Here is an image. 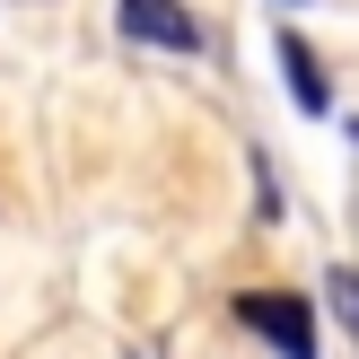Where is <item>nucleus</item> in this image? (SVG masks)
I'll list each match as a JSON object with an SVG mask.
<instances>
[{
  "instance_id": "1",
  "label": "nucleus",
  "mask_w": 359,
  "mask_h": 359,
  "mask_svg": "<svg viewBox=\"0 0 359 359\" xmlns=\"http://www.w3.org/2000/svg\"><path fill=\"white\" fill-rule=\"evenodd\" d=\"M237 325L263 333L280 359H316V307L298 290H237Z\"/></svg>"
},
{
  "instance_id": "2",
  "label": "nucleus",
  "mask_w": 359,
  "mask_h": 359,
  "mask_svg": "<svg viewBox=\"0 0 359 359\" xmlns=\"http://www.w3.org/2000/svg\"><path fill=\"white\" fill-rule=\"evenodd\" d=\"M123 35L132 44H158V53H193L202 27H193L184 0H123Z\"/></svg>"
},
{
  "instance_id": "3",
  "label": "nucleus",
  "mask_w": 359,
  "mask_h": 359,
  "mask_svg": "<svg viewBox=\"0 0 359 359\" xmlns=\"http://www.w3.org/2000/svg\"><path fill=\"white\" fill-rule=\"evenodd\" d=\"M280 70H290V97L307 105V114H325V105H333V88H325V70H316V53L298 44V35H280Z\"/></svg>"
},
{
  "instance_id": "4",
  "label": "nucleus",
  "mask_w": 359,
  "mask_h": 359,
  "mask_svg": "<svg viewBox=\"0 0 359 359\" xmlns=\"http://www.w3.org/2000/svg\"><path fill=\"white\" fill-rule=\"evenodd\" d=\"M333 298H342V307H351V325H359V272H342V280H333Z\"/></svg>"
}]
</instances>
